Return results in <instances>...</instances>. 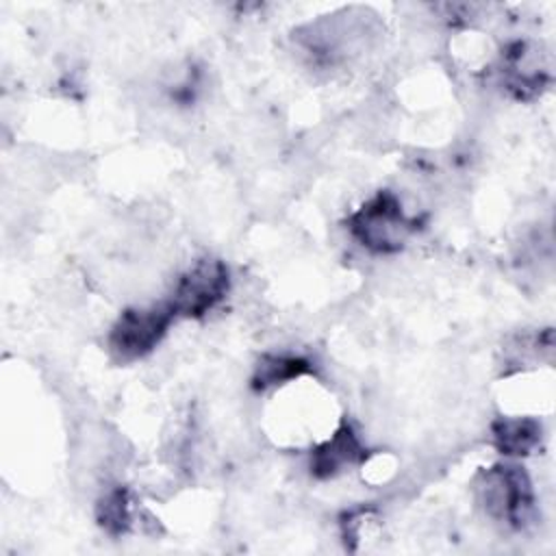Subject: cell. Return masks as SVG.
Segmentation results:
<instances>
[{
  "label": "cell",
  "instance_id": "obj_1",
  "mask_svg": "<svg viewBox=\"0 0 556 556\" xmlns=\"http://www.w3.org/2000/svg\"><path fill=\"white\" fill-rule=\"evenodd\" d=\"M413 226L415 222L404 215L402 204L389 191L378 193L350 217L352 235L374 252L400 250Z\"/></svg>",
  "mask_w": 556,
  "mask_h": 556
},
{
  "label": "cell",
  "instance_id": "obj_2",
  "mask_svg": "<svg viewBox=\"0 0 556 556\" xmlns=\"http://www.w3.org/2000/svg\"><path fill=\"white\" fill-rule=\"evenodd\" d=\"M486 513L500 521L521 528L532 515V486L517 465H495L478 484Z\"/></svg>",
  "mask_w": 556,
  "mask_h": 556
},
{
  "label": "cell",
  "instance_id": "obj_3",
  "mask_svg": "<svg viewBox=\"0 0 556 556\" xmlns=\"http://www.w3.org/2000/svg\"><path fill=\"white\" fill-rule=\"evenodd\" d=\"M228 285V267L217 258H202L180 276L172 302L167 304L174 315L200 317L226 295Z\"/></svg>",
  "mask_w": 556,
  "mask_h": 556
},
{
  "label": "cell",
  "instance_id": "obj_4",
  "mask_svg": "<svg viewBox=\"0 0 556 556\" xmlns=\"http://www.w3.org/2000/svg\"><path fill=\"white\" fill-rule=\"evenodd\" d=\"M174 317L176 315L169 304L152 308H130L122 313L111 328V352L122 361H132L152 352Z\"/></svg>",
  "mask_w": 556,
  "mask_h": 556
},
{
  "label": "cell",
  "instance_id": "obj_5",
  "mask_svg": "<svg viewBox=\"0 0 556 556\" xmlns=\"http://www.w3.org/2000/svg\"><path fill=\"white\" fill-rule=\"evenodd\" d=\"M363 458V445L350 424L339 426L330 439L319 443L311 454V471L319 478H330Z\"/></svg>",
  "mask_w": 556,
  "mask_h": 556
},
{
  "label": "cell",
  "instance_id": "obj_6",
  "mask_svg": "<svg viewBox=\"0 0 556 556\" xmlns=\"http://www.w3.org/2000/svg\"><path fill=\"white\" fill-rule=\"evenodd\" d=\"M541 437V426L530 417H504L493 426V441L502 454L523 456Z\"/></svg>",
  "mask_w": 556,
  "mask_h": 556
},
{
  "label": "cell",
  "instance_id": "obj_7",
  "mask_svg": "<svg viewBox=\"0 0 556 556\" xmlns=\"http://www.w3.org/2000/svg\"><path fill=\"white\" fill-rule=\"evenodd\" d=\"M306 371H311V365H308V361H304L300 356L269 354V356L258 361L256 371H254V384L265 389V387L282 384V382H289L293 378H300Z\"/></svg>",
  "mask_w": 556,
  "mask_h": 556
},
{
  "label": "cell",
  "instance_id": "obj_8",
  "mask_svg": "<svg viewBox=\"0 0 556 556\" xmlns=\"http://www.w3.org/2000/svg\"><path fill=\"white\" fill-rule=\"evenodd\" d=\"M124 489L109 491L98 504V521L111 534H124L132 526V506Z\"/></svg>",
  "mask_w": 556,
  "mask_h": 556
}]
</instances>
